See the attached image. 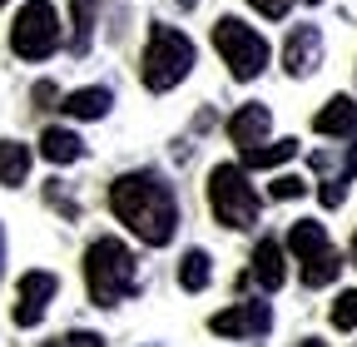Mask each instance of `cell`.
Returning <instances> with one entry per match:
<instances>
[{"label": "cell", "instance_id": "cell-1", "mask_svg": "<svg viewBox=\"0 0 357 347\" xmlns=\"http://www.w3.org/2000/svg\"><path fill=\"white\" fill-rule=\"evenodd\" d=\"M109 208H114V219L149 248H164L178 233V199L149 169L119 174V179L109 184Z\"/></svg>", "mask_w": 357, "mask_h": 347}, {"label": "cell", "instance_id": "cell-2", "mask_svg": "<svg viewBox=\"0 0 357 347\" xmlns=\"http://www.w3.org/2000/svg\"><path fill=\"white\" fill-rule=\"evenodd\" d=\"M84 288L95 308H119V302L139 288V263L119 238H95L84 248Z\"/></svg>", "mask_w": 357, "mask_h": 347}, {"label": "cell", "instance_id": "cell-3", "mask_svg": "<svg viewBox=\"0 0 357 347\" xmlns=\"http://www.w3.org/2000/svg\"><path fill=\"white\" fill-rule=\"evenodd\" d=\"M194 70V40L184 30H174V25H154L149 30V45H144V90L149 95H169L174 84H184Z\"/></svg>", "mask_w": 357, "mask_h": 347}, {"label": "cell", "instance_id": "cell-4", "mask_svg": "<svg viewBox=\"0 0 357 347\" xmlns=\"http://www.w3.org/2000/svg\"><path fill=\"white\" fill-rule=\"evenodd\" d=\"M208 208L223 229H253L258 224V194L248 184V169L243 164H213L208 174Z\"/></svg>", "mask_w": 357, "mask_h": 347}, {"label": "cell", "instance_id": "cell-5", "mask_svg": "<svg viewBox=\"0 0 357 347\" xmlns=\"http://www.w3.org/2000/svg\"><path fill=\"white\" fill-rule=\"evenodd\" d=\"M213 50L223 55V65H229L234 79H258L268 70V40L253 25L234 20V15H223L213 25Z\"/></svg>", "mask_w": 357, "mask_h": 347}, {"label": "cell", "instance_id": "cell-6", "mask_svg": "<svg viewBox=\"0 0 357 347\" xmlns=\"http://www.w3.org/2000/svg\"><path fill=\"white\" fill-rule=\"evenodd\" d=\"M10 50L20 60H50L60 50V10L50 0H25L10 25Z\"/></svg>", "mask_w": 357, "mask_h": 347}, {"label": "cell", "instance_id": "cell-7", "mask_svg": "<svg viewBox=\"0 0 357 347\" xmlns=\"http://www.w3.org/2000/svg\"><path fill=\"white\" fill-rule=\"evenodd\" d=\"M55 288H60L55 273H45V268L25 273V278H20V302H15V327H35V323L45 318V308H50Z\"/></svg>", "mask_w": 357, "mask_h": 347}, {"label": "cell", "instance_id": "cell-8", "mask_svg": "<svg viewBox=\"0 0 357 347\" xmlns=\"http://www.w3.org/2000/svg\"><path fill=\"white\" fill-rule=\"evenodd\" d=\"M268 323H273L268 302H238V308L213 313L208 332H218V337H258V332H268Z\"/></svg>", "mask_w": 357, "mask_h": 347}, {"label": "cell", "instance_id": "cell-9", "mask_svg": "<svg viewBox=\"0 0 357 347\" xmlns=\"http://www.w3.org/2000/svg\"><path fill=\"white\" fill-rule=\"evenodd\" d=\"M318 65H323V35L312 30V25H293L288 45H283V70L293 79H307Z\"/></svg>", "mask_w": 357, "mask_h": 347}, {"label": "cell", "instance_id": "cell-10", "mask_svg": "<svg viewBox=\"0 0 357 347\" xmlns=\"http://www.w3.org/2000/svg\"><path fill=\"white\" fill-rule=\"evenodd\" d=\"M312 129L328 139H357V100L352 95H333L318 114H312Z\"/></svg>", "mask_w": 357, "mask_h": 347}, {"label": "cell", "instance_id": "cell-11", "mask_svg": "<svg viewBox=\"0 0 357 347\" xmlns=\"http://www.w3.org/2000/svg\"><path fill=\"white\" fill-rule=\"evenodd\" d=\"M268 129H273V114H268V105H243V109L229 114V139H234L238 149L263 144V139H268Z\"/></svg>", "mask_w": 357, "mask_h": 347}, {"label": "cell", "instance_id": "cell-12", "mask_svg": "<svg viewBox=\"0 0 357 347\" xmlns=\"http://www.w3.org/2000/svg\"><path fill=\"white\" fill-rule=\"evenodd\" d=\"M283 278H288V268H283V243L278 238H258V248H253V283L258 288H283Z\"/></svg>", "mask_w": 357, "mask_h": 347}, {"label": "cell", "instance_id": "cell-13", "mask_svg": "<svg viewBox=\"0 0 357 347\" xmlns=\"http://www.w3.org/2000/svg\"><path fill=\"white\" fill-rule=\"evenodd\" d=\"M95 20H100V0H70V50L89 55L95 45Z\"/></svg>", "mask_w": 357, "mask_h": 347}, {"label": "cell", "instance_id": "cell-14", "mask_svg": "<svg viewBox=\"0 0 357 347\" xmlns=\"http://www.w3.org/2000/svg\"><path fill=\"white\" fill-rule=\"evenodd\" d=\"M109 105H114V95L105 90V84H89V90H70L60 109H65L70 119H105Z\"/></svg>", "mask_w": 357, "mask_h": 347}, {"label": "cell", "instance_id": "cell-15", "mask_svg": "<svg viewBox=\"0 0 357 347\" xmlns=\"http://www.w3.org/2000/svg\"><path fill=\"white\" fill-rule=\"evenodd\" d=\"M323 248H333V243H328V229H323L318 219H298V224L288 229V253L298 258V263H307V258H318Z\"/></svg>", "mask_w": 357, "mask_h": 347}, {"label": "cell", "instance_id": "cell-16", "mask_svg": "<svg viewBox=\"0 0 357 347\" xmlns=\"http://www.w3.org/2000/svg\"><path fill=\"white\" fill-rule=\"evenodd\" d=\"M40 154L50 159V164H75L79 154H84V144H79V134L75 129H60V124H50L40 134Z\"/></svg>", "mask_w": 357, "mask_h": 347}, {"label": "cell", "instance_id": "cell-17", "mask_svg": "<svg viewBox=\"0 0 357 347\" xmlns=\"http://www.w3.org/2000/svg\"><path fill=\"white\" fill-rule=\"evenodd\" d=\"M213 283V258L204 248H189L184 258H178V288L184 293H204Z\"/></svg>", "mask_w": 357, "mask_h": 347}, {"label": "cell", "instance_id": "cell-18", "mask_svg": "<svg viewBox=\"0 0 357 347\" xmlns=\"http://www.w3.org/2000/svg\"><path fill=\"white\" fill-rule=\"evenodd\" d=\"M25 174H30V149L15 139H0V184L15 189V184H25Z\"/></svg>", "mask_w": 357, "mask_h": 347}, {"label": "cell", "instance_id": "cell-19", "mask_svg": "<svg viewBox=\"0 0 357 347\" xmlns=\"http://www.w3.org/2000/svg\"><path fill=\"white\" fill-rule=\"evenodd\" d=\"M298 154V139H278V144H253V149H243V169H278V164H288Z\"/></svg>", "mask_w": 357, "mask_h": 347}, {"label": "cell", "instance_id": "cell-20", "mask_svg": "<svg viewBox=\"0 0 357 347\" xmlns=\"http://www.w3.org/2000/svg\"><path fill=\"white\" fill-rule=\"evenodd\" d=\"M337 273H342V253H333V248H323L318 258H307V263H303V283L307 288H328Z\"/></svg>", "mask_w": 357, "mask_h": 347}, {"label": "cell", "instance_id": "cell-21", "mask_svg": "<svg viewBox=\"0 0 357 347\" xmlns=\"http://www.w3.org/2000/svg\"><path fill=\"white\" fill-rule=\"evenodd\" d=\"M333 327H337V332H347V327H357V288H347V293H337V302H333Z\"/></svg>", "mask_w": 357, "mask_h": 347}, {"label": "cell", "instance_id": "cell-22", "mask_svg": "<svg viewBox=\"0 0 357 347\" xmlns=\"http://www.w3.org/2000/svg\"><path fill=\"white\" fill-rule=\"evenodd\" d=\"M303 194H307V179H298V174H278V179L268 184V199H278V203L303 199Z\"/></svg>", "mask_w": 357, "mask_h": 347}, {"label": "cell", "instance_id": "cell-23", "mask_svg": "<svg viewBox=\"0 0 357 347\" xmlns=\"http://www.w3.org/2000/svg\"><path fill=\"white\" fill-rule=\"evenodd\" d=\"M45 199H50V203H55V208L65 213V219H79V203H75V199H70V194H65L60 184H45Z\"/></svg>", "mask_w": 357, "mask_h": 347}, {"label": "cell", "instance_id": "cell-24", "mask_svg": "<svg viewBox=\"0 0 357 347\" xmlns=\"http://www.w3.org/2000/svg\"><path fill=\"white\" fill-rule=\"evenodd\" d=\"M248 6L263 15V20H283L288 15V6H293V0H248Z\"/></svg>", "mask_w": 357, "mask_h": 347}, {"label": "cell", "instance_id": "cell-25", "mask_svg": "<svg viewBox=\"0 0 357 347\" xmlns=\"http://www.w3.org/2000/svg\"><path fill=\"white\" fill-rule=\"evenodd\" d=\"M30 100H35V109H55V100H60V90H55V84H50V79H40V84H35V90H30Z\"/></svg>", "mask_w": 357, "mask_h": 347}, {"label": "cell", "instance_id": "cell-26", "mask_svg": "<svg viewBox=\"0 0 357 347\" xmlns=\"http://www.w3.org/2000/svg\"><path fill=\"white\" fill-rule=\"evenodd\" d=\"M65 347H105V337H100V332H70Z\"/></svg>", "mask_w": 357, "mask_h": 347}, {"label": "cell", "instance_id": "cell-27", "mask_svg": "<svg viewBox=\"0 0 357 347\" xmlns=\"http://www.w3.org/2000/svg\"><path fill=\"white\" fill-rule=\"evenodd\" d=\"M298 347H328V342H318V337H307V342H298Z\"/></svg>", "mask_w": 357, "mask_h": 347}, {"label": "cell", "instance_id": "cell-28", "mask_svg": "<svg viewBox=\"0 0 357 347\" xmlns=\"http://www.w3.org/2000/svg\"><path fill=\"white\" fill-rule=\"evenodd\" d=\"M0 263H6V233H0Z\"/></svg>", "mask_w": 357, "mask_h": 347}, {"label": "cell", "instance_id": "cell-29", "mask_svg": "<svg viewBox=\"0 0 357 347\" xmlns=\"http://www.w3.org/2000/svg\"><path fill=\"white\" fill-rule=\"evenodd\" d=\"M352 263H357V238H352Z\"/></svg>", "mask_w": 357, "mask_h": 347}, {"label": "cell", "instance_id": "cell-30", "mask_svg": "<svg viewBox=\"0 0 357 347\" xmlns=\"http://www.w3.org/2000/svg\"><path fill=\"white\" fill-rule=\"evenodd\" d=\"M45 347H65V342H45Z\"/></svg>", "mask_w": 357, "mask_h": 347}, {"label": "cell", "instance_id": "cell-31", "mask_svg": "<svg viewBox=\"0 0 357 347\" xmlns=\"http://www.w3.org/2000/svg\"><path fill=\"white\" fill-rule=\"evenodd\" d=\"M178 6H194V0H178Z\"/></svg>", "mask_w": 357, "mask_h": 347}, {"label": "cell", "instance_id": "cell-32", "mask_svg": "<svg viewBox=\"0 0 357 347\" xmlns=\"http://www.w3.org/2000/svg\"><path fill=\"white\" fill-rule=\"evenodd\" d=\"M307 6H323V0H307Z\"/></svg>", "mask_w": 357, "mask_h": 347}, {"label": "cell", "instance_id": "cell-33", "mask_svg": "<svg viewBox=\"0 0 357 347\" xmlns=\"http://www.w3.org/2000/svg\"><path fill=\"white\" fill-rule=\"evenodd\" d=\"M0 6H6V0H0Z\"/></svg>", "mask_w": 357, "mask_h": 347}]
</instances>
